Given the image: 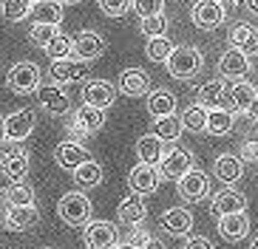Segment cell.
Instances as JSON below:
<instances>
[{"instance_id": "cell-1", "label": "cell", "mask_w": 258, "mask_h": 249, "mask_svg": "<svg viewBox=\"0 0 258 249\" xmlns=\"http://www.w3.org/2000/svg\"><path fill=\"white\" fill-rule=\"evenodd\" d=\"M57 215L69 226H88L94 218V204L83 190H71L57 201Z\"/></svg>"}, {"instance_id": "cell-2", "label": "cell", "mask_w": 258, "mask_h": 249, "mask_svg": "<svg viewBox=\"0 0 258 249\" xmlns=\"http://www.w3.org/2000/svg\"><path fill=\"white\" fill-rule=\"evenodd\" d=\"M165 65L173 79H193L205 68V54L193 48V45H179V48H173V54H170V60Z\"/></svg>"}, {"instance_id": "cell-3", "label": "cell", "mask_w": 258, "mask_h": 249, "mask_svg": "<svg viewBox=\"0 0 258 249\" xmlns=\"http://www.w3.org/2000/svg\"><path fill=\"white\" fill-rule=\"evenodd\" d=\"M0 147H3L0 150V170H3V176L9 181H26L31 161H29L23 142H3Z\"/></svg>"}, {"instance_id": "cell-4", "label": "cell", "mask_w": 258, "mask_h": 249, "mask_svg": "<svg viewBox=\"0 0 258 249\" xmlns=\"http://www.w3.org/2000/svg\"><path fill=\"white\" fill-rule=\"evenodd\" d=\"M105 125V111L102 108H94V105H80L74 111V116H71L69 122V133L74 142H80V136H88V133H97L99 128Z\"/></svg>"}, {"instance_id": "cell-5", "label": "cell", "mask_w": 258, "mask_h": 249, "mask_svg": "<svg viewBox=\"0 0 258 249\" xmlns=\"http://www.w3.org/2000/svg\"><path fill=\"white\" fill-rule=\"evenodd\" d=\"M176 187H179V196H182L187 204L205 201V198L210 196V179H207V173L202 170V167H196V164L176 181Z\"/></svg>"}, {"instance_id": "cell-6", "label": "cell", "mask_w": 258, "mask_h": 249, "mask_svg": "<svg viewBox=\"0 0 258 249\" xmlns=\"http://www.w3.org/2000/svg\"><path fill=\"white\" fill-rule=\"evenodd\" d=\"M6 85L15 94H34L40 88V68L34 62H15L6 74Z\"/></svg>"}, {"instance_id": "cell-7", "label": "cell", "mask_w": 258, "mask_h": 249, "mask_svg": "<svg viewBox=\"0 0 258 249\" xmlns=\"http://www.w3.org/2000/svg\"><path fill=\"white\" fill-rule=\"evenodd\" d=\"M40 221V207L37 204H26V207H15V204H6L3 207V218L0 224L6 226L9 232H23Z\"/></svg>"}, {"instance_id": "cell-8", "label": "cell", "mask_w": 258, "mask_h": 249, "mask_svg": "<svg viewBox=\"0 0 258 249\" xmlns=\"http://www.w3.org/2000/svg\"><path fill=\"white\" fill-rule=\"evenodd\" d=\"M190 20L196 23V29L213 31L227 20V6H221L219 0H199L196 6L190 9Z\"/></svg>"}, {"instance_id": "cell-9", "label": "cell", "mask_w": 258, "mask_h": 249, "mask_svg": "<svg viewBox=\"0 0 258 249\" xmlns=\"http://www.w3.org/2000/svg\"><path fill=\"white\" fill-rule=\"evenodd\" d=\"M216 68H219V74L224 76V79H247V76L252 74L250 57H247L244 51H238V48H233V45L219 57Z\"/></svg>"}, {"instance_id": "cell-10", "label": "cell", "mask_w": 258, "mask_h": 249, "mask_svg": "<svg viewBox=\"0 0 258 249\" xmlns=\"http://www.w3.org/2000/svg\"><path fill=\"white\" fill-rule=\"evenodd\" d=\"M162 184V173L156 164H142L139 161L137 167H131L128 173V187L134 190V193H139V196H151V193H156Z\"/></svg>"}, {"instance_id": "cell-11", "label": "cell", "mask_w": 258, "mask_h": 249, "mask_svg": "<svg viewBox=\"0 0 258 249\" xmlns=\"http://www.w3.org/2000/svg\"><path fill=\"white\" fill-rule=\"evenodd\" d=\"M244 210H247V196L235 187H221L219 193L210 198V212L216 218H224V215L244 212Z\"/></svg>"}, {"instance_id": "cell-12", "label": "cell", "mask_w": 258, "mask_h": 249, "mask_svg": "<svg viewBox=\"0 0 258 249\" xmlns=\"http://www.w3.org/2000/svg\"><path fill=\"white\" fill-rule=\"evenodd\" d=\"M116 91L131 99L148 97L151 94V76H148L145 68H125L119 74V79H116Z\"/></svg>"}, {"instance_id": "cell-13", "label": "cell", "mask_w": 258, "mask_h": 249, "mask_svg": "<svg viewBox=\"0 0 258 249\" xmlns=\"http://www.w3.org/2000/svg\"><path fill=\"white\" fill-rule=\"evenodd\" d=\"M34 97H37V105H43L48 113H54V116H66V113L71 111L69 94H66V91H62L57 82L40 85V88L34 91Z\"/></svg>"}, {"instance_id": "cell-14", "label": "cell", "mask_w": 258, "mask_h": 249, "mask_svg": "<svg viewBox=\"0 0 258 249\" xmlns=\"http://www.w3.org/2000/svg\"><path fill=\"white\" fill-rule=\"evenodd\" d=\"M74 54L80 57V60H85V62H91V60H97V57H102L105 54V37L99 34V31H91V29H83V31H77L74 37Z\"/></svg>"}, {"instance_id": "cell-15", "label": "cell", "mask_w": 258, "mask_h": 249, "mask_svg": "<svg viewBox=\"0 0 258 249\" xmlns=\"http://www.w3.org/2000/svg\"><path fill=\"white\" fill-rule=\"evenodd\" d=\"M190 167H193V153L184 150V147H170V150H165V158L159 161V173L162 179L179 181Z\"/></svg>"}, {"instance_id": "cell-16", "label": "cell", "mask_w": 258, "mask_h": 249, "mask_svg": "<svg viewBox=\"0 0 258 249\" xmlns=\"http://www.w3.org/2000/svg\"><path fill=\"white\" fill-rule=\"evenodd\" d=\"M85 249H114L119 235H116V226L108 224V221H91L85 226Z\"/></svg>"}, {"instance_id": "cell-17", "label": "cell", "mask_w": 258, "mask_h": 249, "mask_svg": "<svg viewBox=\"0 0 258 249\" xmlns=\"http://www.w3.org/2000/svg\"><path fill=\"white\" fill-rule=\"evenodd\" d=\"M159 224L167 235H173V238H187L190 229H193V212H190L187 207H170V210L162 212Z\"/></svg>"}, {"instance_id": "cell-18", "label": "cell", "mask_w": 258, "mask_h": 249, "mask_svg": "<svg viewBox=\"0 0 258 249\" xmlns=\"http://www.w3.org/2000/svg\"><path fill=\"white\" fill-rule=\"evenodd\" d=\"M34 125H37V116L29 108L9 113L6 116V142H26L31 136V130H34Z\"/></svg>"}, {"instance_id": "cell-19", "label": "cell", "mask_w": 258, "mask_h": 249, "mask_svg": "<svg viewBox=\"0 0 258 249\" xmlns=\"http://www.w3.org/2000/svg\"><path fill=\"white\" fill-rule=\"evenodd\" d=\"M91 158V153L85 150L83 142H74V139H69V142H60L57 144V150H54V161L62 167V170H71L74 173L80 164H85Z\"/></svg>"}, {"instance_id": "cell-20", "label": "cell", "mask_w": 258, "mask_h": 249, "mask_svg": "<svg viewBox=\"0 0 258 249\" xmlns=\"http://www.w3.org/2000/svg\"><path fill=\"white\" fill-rule=\"evenodd\" d=\"M199 105H205L207 111L213 108H224L230 111V85L224 82V76L221 79H210L199 88Z\"/></svg>"}, {"instance_id": "cell-21", "label": "cell", "mask_w": 258, "mask_h": 249, "mask_svg": "<svg viewBox=\"0 0 258 249\" xmlns=\"http://www.w3.org/2000/svg\"><path fill=\"white\" fill-rule=\"evenodd\" d=\"M85 74H88V62L85 60H54L51 68H48V76H51L54 82H80V79H85Z\"/></svg>"}, {"instance_id": "cell-22", "label": "cell", "mask_w": 258, "mask_h": 249, "mask_svg": "<svg viewBox=\"0 0 258 249\" xmlns=\"http://www.w3.org/2000/svg\"><path fill=\"white\" fill-rule=\"evenodd\" d=\"M116 99V85H111L108 79H91V82L83 88V102L94 108H111Z\"/></svg>"}, {"instance_id": "cell-23", "label": "cell", "mask_w": 258, "mask_h": 249, "mask_svg": "<svg viewBox=\"0 0 258 249\" xmlns=\"http://www.w3.org/2000/svg\"><path fill=\"white\" fill-rule=\"evenodd\" d=\"M145 215H148L145 198L139 196V193H134V190H131V196H125L119 201V207H116V218L125 226H139L145 221Z\"/></svg>"}, {"instance_id": "cell-24", "label": "cell", "mask_w": 258, "mask_h": 249, "mask_svg": "<svg viewBox=\"0 0 258 249\" xmlns=\"http://www.w3.org/2000/svg\"><path fill=\"white\" fill-rule=\"evenodd\" d=\"M219 235L224 238L227 243H235V241H244L250 235V218H247V210L244 212H233V215H224L219 218Z\"/></svg>"}, {"instance_id": "cell-25", "label": "cell", "mask_w": 258, "mask_h": 249, "mask_svg": "<svg viewBox=\"0 0 258 249\" xmlns=\"http://www.w3.org/2000/svg\"><path fill=\"white\" fill-rule=\"evenodd\" d=\"M213 176H216L221 184L233 187L235 181L244 176V161H241V156H233V153H224V156H219L216 161H213Z\"/></svg>"}, {"instance_id": "cell-26", "label": "cell", "mask_w": 258, "mask_h": 249, "mask_svg": "<svg viewBox=\"0 0 258 249\" xmlns=\"http://www.w3.org/2000/svg\"><path fill=\"white\" fill-rule=\"evenodd\" d=\"M230 45L238 48V51H244L247 57H255L258 54V26H252V23H238V26H233V31H230Z\"/></svg>"}, {"instance_id": "cell-27", "label": "cell", "mask_w": 258, "mask_h": 249, "mask_svg": "<svg viewBox=\"0 0 258 249\" xmlns=\"http://www.w3.org/2000/svg\"><path fill=\"white\" fill-rule=\"evenodd\" d=\"M258 99V88L252 82H244V79H238L235 85H230V111L233 113H247V108L252 105Z\"/></svg>"}, {"instance_id": "cell-28", "label": "cell", "mask_w": 258, "mask_h": 249, "mask_svg": "<svg viewBox=\"0 0 258 249\" xmlns=\"http://www.w3.org/2000/svg\"><path fill=\"white\" fill-rule=\"evenodd\" d=\"M148 113H151L153 119L176 113V97H173V91H167V88H153L151 94H148Z\"/></svg>"}, {"instance_id": "cell-29", "label": "cell", "mask_w": 258, "mask_h": 249, "mask_svg": "<svg viewBox=\"0 0 258 249\" xmlns=\"http://www.w3.org/2000/svg\"><path fill=\"white\" fill-rule=\"evenodd\" d=\"M137 156H139L142 164H156L159 167V161L165 158V142H162L159 136H153V133L142 136V139L137 142Z\"/></svg>"}, {"instance_id": "cell-30", "label": "cell", "mask_w": 258, "mask_h": 249, "mask_svg": "<svg viewBox=\"0 0 258 249\" xmlns=\"http://www.w3.org/2000/svg\"><path fill=\"white\" fill-rule=\"evenodd\" d=\"M233 128H235V113L233 111H224V108H213V111H207V128H205V133H210V136H227Z\"/></svg>"}, {"instance_id": "cell-31", "label": "cell", "mask_w": 258, "mask_h": 249, "mask_svg": "<svg viewBox=\"0 0 258 249\" xmlns=\"http://www.w3.org/2000/svg\"><path fill=\"white\" fill-rule=\"evenodd\" d=\"M74 184L80 190H94L102 184V167H99V161H94V158H88L85 164H80L74 170Z\"/></svg>"}, {"instance_id": "cell-32", "label": "cell", "mask_w": 258, "mask_h": 249, "mask_svg": "<svg viewBox=\"0 0 258 249\" xmlns=\"http://www.w3.org/2000/svg\"><path fill=\"white\" fill-rule=\"evenodd\" d=\"M182 130H184V125H182V119H179L176 113L153 119V136H159L162 142H179Z\"/></svg>"}, {"instance_id": "cell-33", "label": "cell", "mask_w": 258, "mask_h": 249, "mask_svg": "<svg viewBox=\"0 0 258 249\" xmlns=\"http://www.w3.org/2000/svg\"><path fill=\"white\" fill-rule=\"evenodd\" d=\"M0 196H3V204H15V207H26V204L37 201L34 190H31L26 181H9V187L3 190Z\"/></svg>"}, {"instance_id": "cell-34", "label": "cell", "mask_w": 258, "mask_h": 249, "mask_svg": "<svg viewBox=\"0 0 258 249\" xmlns=\"http://www.w3.org/2000/svg\"><path fill=\"white\" fill-rule=\"evenodd\" d=\"M31 15H34V23L60 26V23H62V3H60V0H43V3H34Z\"/></svg>"}, {"instance_id": "cell-35", "label": "cell", "mask_w": 258, "mask_h": 249, "mask_svg": "<svg viewBox=\"0 0 258 249\" xmlns=\"http://www.w3.org/2000/svg\"><path fill=\"white\" fill-rule=\"evenodd\" d=\"M31 9H34L31 0H0V15L9 23H23L31 15Z\"/></svg>"}, {"instance_id": "cell-36", "label": "cell", "mask_w": 258, "mask_h": 249, "mask_svg": "<svg viewBox=\"0 0 258 249\" xmlns=\"http://www.w3.org/2000/svg\"><path fill=\"white\" fill-rule=\"evenodd\" d=\"M182 119V125H184V130H193V133H202V130L207 128V108L205 105H190L187 111L179 116Z\"/></svg>"}, {"instance_id": "cell-37", "label": "cell", "mask_w": 258, "mask_h": 249, "mask_svg": "<svg viewBox=\"0 0 258 249\" xmlns=\"http://www.w3.org/2000/svg\"><path fill=\"white\" fill-rule=\"evenodd\" d=\"M145 54H148L151 62H167L170 54H173V43L167 37H151L148 45H145Z\"/></svg>"}, {"instance_id": "cell-38", "label": "cell", "mask_w": 258, "mask_h": 249, "mask_svg": "<svg viewBox=\"0 0 258 249\" xmlns=\"http://www.w3.org/2000/svg\"><path fill=\"white\" fill-rule=\"evenodd\" d=\"M43 51H46L51 60H66V57H71V54H74V40H71L69 34H62V31H60V34H57V37H54L51 43L43 48Z\"/></svg>"}, {"instance_id": "cell-39", "label": "cell", "mask_w": 258, "mask_h": 249, "mask_svg": "<svg viewBox=\"0 0 258 249\" xmlns=\"http://www.w3.org/2000/svg\"><path fill=\"white\" fill-rule=\"evenodd\" d=\"M139 31H142L145 37H165L167 31V17L165 15H151V17H142L139 20Z\"/></svg>"}, {"instance_id": "cell-40", "label": "cell", "mask_w": 258, "mask_h": 249, "mask_svg": "<svg viewBox=\"0 0 258 249\" xmlns=\"http://www.w3.org/2000/svg\"><path fill=\"white\" fill-rule=\"evenodd\" d=\"M57 34H60V26H48V23H34V26H31V34H29V37L34 40V43H37L40 48H46V45L51 43V40L57 37Z\"/></svg>"}, {"instance_id": "cell-41", "label": "cell", "mask_w": 258, "mask_h": 249, "mask_svg": "<svg viewBox=\"0 0 258 249\" xmlns=\"http://www.w3.org/2000/svg\"><path fill=\"white\" fill-rule=\"evenodd\" d=\"M134 6V0H99V12L105 17H125Z\"/></svg>"}, {"instance_id": "cell-42", "label": "cell", "mask_w": 258, "mask_h": 249, "mask_svg": "<svg viewBox=\"0 0 258 249\" xmlns=\"http://www.w3.org/2000/svg\"><path fill=\"white\" fill-rule=\"evenodd\" d=\"M165 0H134V12L139 17H151V15H162Z\"/></svg>"}, {"instance_id": "cell-43", "label": "cell", "mask_w": 258, "mask_h": 249, "mask_svg": "<svg viewBox=\"0 0 258 249\" xmlns=\"http://www.w3.org/2000/svg\"><path fill=\"white\" fill-rule=\"evenodd\" d=\"M131 229H134V232L128 235V243H131V246H137V249H142V246H145V241L151 238V232H148V229H145L142 224H139V226H131Z\"/></svg>"}, {"instance_id": "cell-44", "label": "cell", "mask_w": 258, "mask_h": 249, "mask_svg": "<svg viewBox=\"0 0 258 249\" xmlns=\"http://www.w3.org/2000/svg\"><path fill=\"white\" fill-rule=\"evenodd\" d=\"M241 161H258V139L241 142Z\"/></svg>"}, {"instance_id": "cell-45", "label": "cell", "mask_w": 258, "mask_h": 249, "mask_svg": "<svg viewBox=\"0 0 258 249\" xmlns=\"http://www.w3.org/2000/svg\"><path fill=\"white\" fill-rule=\"evenodd\" d=\"M184 249H216V246H213V241H207L205 235H190L184 241Z\"/></svg>"}, {"instance_id": "cell-46", "label": "cell", "mask_w": 258, "mask_h": 249, "mask_svg": "<svg viewBox=\"0 0 258 249\" xmlns=\"http://www.w3.org/2000/svg\"><path fill=\"white\" fill-rule=\"evenodd\" d=\"M142 249H167V246L159 241V238H156V235H151V238L145 241V246H142Z\"/></svg>"}, {"instance_id": "cell-47", "label": "cell", "mask_w": 258, "mask_h": 249, "mask_svg": "<svg viewBox=\"0 0 258 249\" xmlns=\"http://www.w3.org/2000/svg\"><path fill=\"white\" fill-rule=\"evenodd\" d=\"M244 9H247L250 15H258V0H244Z\"/></svg>"}, {"instance_id": "cell-48", "label": "cell", "mask_w": 258, "mask_h": 249, "mask_svg": "<svg viewBox=\"0 0 258 249\" xmlns=\"http://www.w3.org/2000/svg\"><path fill=\"white\" fill-rule=\"evenodd\" d=\"M6 142V116H0V144Z\"/></svg>"}, {"instance_id": "cell-49", "label": "cell", "mask_w": 258, "mask_h": 249, "mask_svg": "<svg viewBox=\"0 0 258 249\" xmlns=\"http://www.w3.org/2000/svg\"><path fill=\"white\" fill-rule=\"evenodd\" d=\"M221 6H238V3H241V0H219Z\"/></svg>"}, {"instance_id": "cell-50", "label": "cell", "mask_w": 258, "mask_h": 249, "mask_svg": "<svg viewBox=\"0 0 258 249\" xmlns=\"http://www.w3.org/2000/svg\"><path fill=\"white\" fill-rule=\"evenodd\" d=\"M62 6H77V3H83V0H60Z\"/></svg>"}, {"instance_id": "cell-51", "label": "cell", "mask_w": 258, "mask_h": 249, "mask_svg": "<svg viewBox=\"0 0 258 249\" xmlns=\"http://www.w3.org/2000/svg\"><path fill=\"white\" fill-rule=\"evenodd\" d=\"M114 249H137V246H131V243H116Z\"/></svg>"}, {"instance_id": "cell-52", "label": "cell", "mask_w": 258, "mask_h": 249, "mask_svg": "<svg viewBox=\"0 0 258 249\" xmlns=\"http://www.w3.org/2000/svg\"><path fill=\"white\" fill-rule=\"evenodd\" d=\"M250 249H258V235H255V238L250 241Z\"/></svg>"}, {"instance_id": "cell-53", "label": "cell", "mask_w": 258, "mask_h": 249, "mask_svg": "<svg viewBox=\"0 0 258 249\" xmlns=\"http://www.w3.org/2000/svg\"><path fill=\"white\" fill-rule=\"evenodd\" d=\"M40 249H54V246H40Z\"/></svg>"}, {"instance_id": "cell-54", "label": "cell", "mask_w": 258, "mask_h": 249, "mask_svg": "<svg viewBox=\"0 0 258 249\" xmlns=\"http://www.w3.org/2000/svg\"><path fill=\"white\" fill-rule=\"evenodd\" d=\"M31 3H43V0H31Z\"/></svg>"}]
</instances>
